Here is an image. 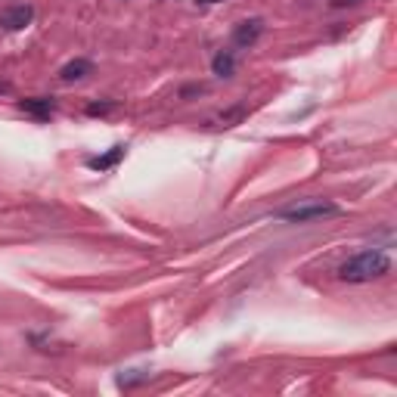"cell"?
Segmentation results:
<instances>
[{
	"label": "cell",
	"mask_w": 397,
	"mask_h": 397,
	"mask_svg": "<svg viewBox=\"0 0 397 397\" xmlns=\"http://www.w3.org/2000/svg\"><path fill=\"white\" fill-rule=\"evenodd\" d=\"M391 273V258L385 255V251L379 249H366V251H357V255H351L348 261L338 267V279L342 283H372V279H382Z\"/></svg>",
	"instance_id": "obj_1"
},
{
	"label": "cell",
	"mask_w": 397,
	"mask_h": 397,
	"mask_svg": "<svg viewBox=\"0 0 397 397\" xmlns=\"http://www.w3.org/2000/svg\"><path fill=\"white\" fill-rule=\"evenodd\" d=\"M32 19H34V6L32 4L6 6V10L0 13V28H6V32H22L25 25H32Z\"/></svg>",
	"instance_id": "obj_3"
},
{
	"label": "cell",
	"mask_w": 397,
	"mask_h": 397,
	"mask_svg": "<svg viewBox=\"0 0 397 397\" xmlns=\"http://www.w3.org/2000/svg\"><path fill=\"white\" fill-rule=\"evenodd\" d=\"M242 115H245V109H242V106H239V109H233V112H223V115H221L223 127H230V125H233V121H239Z\"/></svg>",
	"instance_id": "obj_9"
},
{
	"label": "cell",
	"mask_w": 397,
	"mask_h": 397,
	"mask_svg": "<svg viewBox=\"0 0 397 397\" xmlns=\"http://www.w3.org/2000/svg\"><path fill=\"white\" fill-rule=\"evenodd\" d=\"M109 109H112V103H103V106L93 103V106H88V115H106Z\"/></svg>",
	"instance_id": "obj_10"
},
{
	"label": "cell",
	"mask_w": 397,
	"mask_h": 397,
	"mask_svg": "<svg viewBox=\"0 0 397 397\" xmlns=\"http://www.w3.org/2000/svg\"><path fill=\"white\" fill-rule=\"evenodd\" d=\"M125 158V146H112L106 155H93V158H88V168H93V171H109V168H115V165Z\"/></svg>",
	"instance_id": "obj_6"
},
{
	"label": "cell",
	"mask_w": 397,
	"mask_h": 397,
	"mask_svg": "<svg viewBox=\"0 0 397 397\" xmlns=\"http://www.w3.org/2000/svg\"><path fill=\"white\" fill-rule=\"evenodd\" d=\"M335 214H338V205H332V202L307 199V202H298V205H292V208H279L277 218L292 221V223H307V221H320V218H335Z\"/></svg>",
	"instance_id": "obj_2"
},
{
	"label": "cell",
	"mask_w": 397,
	"mask_h": 397,
	"mask_svg": "<svg viewBox=\"0 0 397 397\" xmlns=\"http://www.w3.org/2000/svg\"><path fill=\"white\" fill-rule=\"evenodd\" d=\"M199 4H221V0H199Z\"/></svg>",
	"instance_id": "obj_13"
},
{
	"label": "cell",
	"mask_w": 397,
	"mask_h": 397,
	"mask_svg": "<svg viewBox=\"0 0 397 397\" xmlns=\"http://www.w3.org/2000/svg\"><path fill=\"white\" fill-rule=\"evenodd\" d=\"M354 4H360V0H332V6H354Z\"/></svg>",
	"instance_id": "obj_12"
},
{
	"label": "cell",
	"mask_w": 397,
	"mask_h": 397,
	"mask_svg": "<svg viewBox=\"0 0 397 397\" xmlns=\"http://www.w3.org/2000/svg\"><path fill=\"white\" fill-rule=\"evenodd\" d=\"M19 109L34 115V118H50L53 115V99H44V97H34V99H22Z\"/></svg>",
	"instance_id": "obj_7"
},
{
	"label": "cell",
	"mask_w": 397,
	"mask_h": 397,
	"mask_svg": "<svg viewBox=\"0 0 397 397\" xmlns=\"http://www.w3.org/2000/svg\"><path fill=\"white\" fill-rule=\"evenodd\" d=\"M193 93H205V88H202V84H193V88H183V90H180V97H193Z\"/></svg>",
	"instance_id": "obj_11"
},
{
	"label": "cell",
	"mask_w": 397,
	"mask_h": 397,
	"mask_svg": "<svg viewBox=\"0 0 397 397\" xmlns=\"http://www.w3.org/2000/svg\"><path fill=\"white\" fill-rule=\"evenodd\" d=\"M261 34H264V19H245V22L233 28V47L236 50L255 47L258 41H261Z\"/></svg>",
	"instance_id": "obj_4"
},
{
	"label": "cell",
	"mask_w": 397,
	"mask_h": 397,
	"mask_svg": "<svg viewBox=\"0 0 397 397\" xmlns=\"http://www.w3.org/2000/svg\"><path fill=\"white\" fill-rule=\"evenodd\" d=\"M211 69H214V75H218V78H230V75H233V71H236L233 50H221V53L211 60Z\"/></svg>",
	"instance_id": "obj_8"
},
{
	"label": "cell",
	"mask_w": 397,
	"mask_h": 397,
	"mask_svg": "<svg viewBox=\"0 0 397 397\" xmlns=\"http://www.w3.org/2000/svg\"><path fill=\"white\" fill-rule=\"evenodd\" d=\"M88 75H93V62L90 60H71L69 66H62V71H60V78L66 84L81 81V78H88Z\"/></svg>",
	"instance_id": "obj_5"
}]
</instances>
